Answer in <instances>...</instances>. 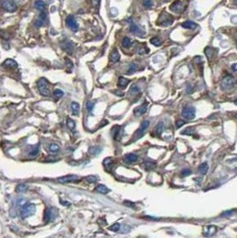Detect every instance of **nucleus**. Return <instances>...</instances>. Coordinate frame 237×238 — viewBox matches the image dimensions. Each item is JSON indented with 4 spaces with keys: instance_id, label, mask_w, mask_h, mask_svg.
<instances>
[{
    "instance_id": "obj_29",
    "label": "nucleus",
    "mask_w": 237,
    "mask_h": 238,
    "mask_svg": "<svg viewBox=\"0 0 237 238\" xmlns=\"http://www.w3.org/2000/svg\"><path fill=\"white\" fill-rule=\"evenodd\" d=\"M112 163H113V161H112V158H106L104 161V166L105 167V169H107V170L112 167Z\"/></svg>"
},
{
    "instance_id": "obj_13",
    "label": "nucleus",
    "mask_w": 237,
    "mask_h": 238,
    "mask_svg": "<svg viewBox=\"0 0 237 238\" xmlns=\"http://www.w3.org/2000/svg\"><path fill=\"white\" fill-rule=\"evenodd\" d=\"M129 30H130V31H131L132 33L135 34V35H137L139 37H143L144 34H145V32H144L143 30H141L137 26L136 24H134V23H131Z\"/></svg>"
},
{
    "instance_id": "obj_54",
    "label": "nucleus",
    "mask_w": 237,
    "mask_h": 238,
    "mask_svg": "<svg viewBox=\"0 0 237 238\" xmlns=\"http://www.w3.org/2000/svg\"><path fill=\"white\" fill-rule=\"evenodd\" d=\"M235 119H237V114H236V115H235Z\"/></svg>"
},
{
    "instance_id": "obj_5",
    "label": "nucleus",
    "mask_w": 237,
    "mask_h": 238,
    "mask_svg": "<svg viewBox=\"0 0 237 238\" xmlns=\"http://www.w3.org/2000/svg\"><path fill=\"white\" fill-rule=\"evenodd\" d=\"M183 117L187 119H193L195 117V110L192 106H185L182 111Z\"/></svg>"
},
{
    "instance_id": "obj_49",
    "label": "nucleus",
    "mask_w": 237,
    "mask_h": 238,
    "mask_svg": "<svg viewBox=\"0 0 237 238\" xmlns=\"http://www.w3.org/2000/svg\"><path fill=\"white\" fill-rule=\"evenodd\" d=\"M144 218H145V219H149V220H158L159 219V218H152L151 216H145Z\"/></svg>"
},
{
    "instance_id": "obj_48",
    "label": "nucleus",
    "mask_w": 237,
    "mask_h": 238,
    "mask_svg": "<svg viewBox=\"0 0 237 238\" xmlns=\"http://www.w3.org/2000/svg\"><path fill=\"white\" fill-rule=\"evenodd\" d=\"M92 6L94 7H98L99 4H100V0H91Z\"/></svg>"
},
{
    "instance_id": "obj_19",
    "label": "nucleus",
    "mask_w": 237,
    "mask_h": 238,
    "mask_svg": "<svg viewBox=\"0 0 237 238\" xmlns=\"http://www.w3.org/2000/svg\"><path fill=\"white\" fill-rule=\"evenodd\" d=\"M119 58H120V56H119V54H118V52L117 51V49H114L112 53H111L110 59H111V61H112V63H117V62H118Z\"/></svg>"
},
{
    "instance_id": "obj_40",
    "label": "nucleus",
    "mask_w": 237,
    "mask_h": 238,
    "mask_svg": "<svg viewBox=\"0 0 237 238\" xmlns=\"http://www.w3.org/2000/svg\"><path fill=\"white\" fill-rule=\"evenodd\" d=\"M49 150H50V152H57L59 150V146H57L56 144H52L51 146H49Z\"/></svg>"
},
{
    "instance_id": "obj_26",
    "label": "nucleus",
    "mask_w": 237,
    "mask_h": 238,
    "mask_svg": "<svg viewBox=\"0 0 237 238\" xmlns=\"http://www.w3.org/2000/svg\"><path fill=\"white\" fill-rule=\"evenodd\" d=\"M154 131L156 133V135H158V136H160L161 135V133L163 131V123L162 122H160L157 124V126L155 127V128H154Z\"/></svg>"
},
{
    "instance_id": "obj_9",
    "label": "nucleus",
    "mask_w": 237,
    "mask_h": 238,
    "mask_svg": "<svg viewBox=\"0 0 237 238\" xmlns=\"http://www.w3.org/2000/svg\"><path fill=\"white\" fill-rule=\"evenodd\" d=\"M235 84V79L231 76H227L223 79L222 82H221V86L224 89H229L232 86H234Z\"/></svg>"
},
{
    "instance_id": "obj_34",
    "label": "nucleus",
    "mask_w": 237,
    "mask_h": 238,
    "mask_svg": "<svg viewBox=\"0 0 237 238\" xmlns=\"http://www.w3.org/2000/svg\"><path fill=\"white\" fill-rule=\"evenodd\" d=\"M85 180H86L87 183L92 184V183H95L97 181V178L95 176H88V177H86V179H85Z\"/></svg>"
},
{
    "instance_id": "obj_28",
    "label": "nucleus",
    "mask_w": 237,
    "mask_h": 238,
    "mask_svg": "<svg viewBox=\"0 0 237 238\" xmlns=\"http://www.w3.org/2000/svg\"><path fill=\"white\" fill-rule=\"evenodd\" d=\"M27 189H28V186L25 184H20V185L16 186V192L18 193L25 192V191H27Z\"/></svg>"
},
{
    "instance_id": "obj_18",
    "label": "nucleus",
    "mask_w": 237,
    "mask_h": 238,
    "mask_svg": "<svg viewBox=\"0 0 237 238\" xmlns=\"http://www.w3.org/2000/svg\"><path fill=\"white\" fill-rule=\"evenodd\" d=\"M46 13H40V17H39V19L37 20V21H36V25L37 26H42V25H44L45 24V21H46Z\"/></svg>"
},
{
    "instance_id": "obj_12",
    "label": "nucleus",
    "mask_w": 237,
    "mask_h": 238,
    "mask_svg": "<svg viewBox=\"0 0 237 238\" xmlns=\"http://www.w3.org/2000/svg\"><path fill=\"white\" fill-rule=\"evenodd\" d=\"M137 161V156L135 153H128L124 156V161L126 163L131 164Z\"/></svg>"
},
{
    "instance_id": "obj_14",
    "label": "nucleus",
    "mask_w": 237,
    "mask_h": 238,
    "mask_svg": "<svg viewBox=\"0 0 237 238\" xmlns=\"http://www.w3.org/2000/svg\"><path fill=\"white\" fill-rule=\"evenodd\" d=\"M142 168L145 170H153L155 167H156V162L154 161H145L142 164Z\"/></svg>"
},
{
    "instance_id": "obj_33",
    "label": "nucleus",
    "mask_w": 237,
    "mask_h": 238,
    "mask_svg": "<svg viewBox=\"0 0 237 238\" xmlns=\"http://www.w3.org/2000/svg\"><path fill=\"white\" fill-rule=\"evenodd\" d=\"M131 40H129L128 38H124L123 39V40H122V46H124V47H126V48H128V47H129V46H131Z\"/></svg>"
},
{
    "instance_id": "obj_3",
    "label": "nucleus",
    "mask_w": 237,
    "mask_h": 238,
    "mask_svg": "<svg viewBox=\"0 0 237 238\" xmlns=\"http://www.w3.org/2000/svg\"><path fill=\"white\" fill-rule=\"evenodd\" d=\"M57 216V209L55 208H49L46 209L44 213V220L45 222H52Z\"/></svg>"
},
{
    "instance_id": "obj_16",
    "label": "nucleus",
    "mask_w": 237,
    "mask_h": 238,
    "mask_svg": "<svg viewBox=\"0 0 237 238\" xmlns=\"http://www.w3.org/2000/svg\"><path fill=\"white\" fill-rule=\"evenodd\" d=\"M112 135L115 140H118L121 135V128L119 126H115L112 128Z\"/></svg>"
},
{
    "instance_id": "obj_47",
    "label": "nucleus",
    "mask_w": 237,
    "mask_h": 238,
    "mask_svg": "<svg viewBox=\"0 0 237 238\" xmlns=\"http://www.w3.org/2000/svg\"><path fill=\"white\" fill-rule=\"evenodd\" d=\"M233 213H234V211H227V212H223V213H222V216H224V217H229Z\"/></svg>"
},
{
    "instance_id": "obj_15",
    "label": "nucleus",
    "mask_w": 237,
    "mask_h": 238,
    "mask_svg": "<svg viewBox=\"0 0 237 238\" xmlns=\"http://www.w3.org/2000/svg\"><path fill=\"white\" fill-rule=\"evenodd\" d=\"M63 50L66 51V52H68L69 54H72L73 51V45L72 42H70V41H68V40H66L63 42Z\"/></svg>"
},
{
    "instance_id": "obj_32",
    "label": "nucleus",
    "mask_w": 237,
    "mask_h": 238,
    "mask_svg": "<svg viewBox=\"0 0 237 238\" xmlns=\"http://www.w3.org/2000/svg\"><path fill=\"white\" fill-rule=\"evenodd\" d=\"M38 152H39V146L32 147V148H31V150H30V152H29V155H30V157H35V156H37Z\"/></svg>"
},
{
    "instance_id": "obj_1",
    "label": "nucleus",
    "mask_w": 237,
    "mask_h": 238,
    "mask_svg": "<svg viewBox=\"0 0 237 238\" xmlns=\"http://www.w3.org/2000/svg\"><path fill=\"white\" fill-rule=\"evenodd\" d=\"M38 88L40 93L44 96H48L50 91H49V86H48V82L46 79L42 78L38 81Z\"/></svg>"
},
{
    "instance_id": "obj_55",
    "label": "nucleus",
    "mask_w": 237,
    "mask_h": 238,
    "mask_svg": "<svg viewBox=\"0 0 237 238\" xmlns=\"http://www.w3.org/2000/svg\"><path fill=\"white\" fill-rule=\"evenodd\" d=\"M236 46H237V44H236Z\"/></svg>"
},
{
    "instance_id": "obj_7",
    "label": "nucleus",
    "mask_w": 237,
    "mask_h": 238,
    "mask_svg": "<svg viewBox=\"0 0 237 238\" xmlns=\"http://www.w3.org/2000/svg\"><path fill=\"white\" fill-rule=\"evenodd\" d=\"M66 25L67 27L70 29V30H72V31H77L78 30V29H79V26H78V23H77V21L75 20V18L73 17L72 15H69L67 18H66Z\"/></svg>"
},
{
    "instance_id": "obj_35",
    "label": "nucleus",
    "mask_w": 237,
    "mask_h": 238,
    "mask_svg": "<svg viewBox=\"0 0 237 238\" xmlns=\"http://www.w3.org/2000/svg\"><path fill=\"white\" fill-rule=\"evenodd\" d=\"M172 22H173V19L170 18V19H166V20H163L160 24L162 25V26H170L171 25Z\"/></svg>"
},
{
    "instance_id": "obj_50",
    "label": "nucleus",
    "mask_w": 237,
    "mask_h": 238,
    "mask_svg": "<svg viewBox=\"0 0 237 238\" xmlns=\"http://www.w3.org/2000/svg\"><path fill=\"white\" fill-rule=\"evenodd\" d=\"M124 204L127 205V206H129V207H134L135 206V204L132 202H128V201H126L125 203H124Z\"/></svg>"
},
{
    "instance_id": "obj_31",
    "label": "nucleus",
    "mask_w": 237,
    "mask_h": 238,
    "mask_svg": "<svg viewBox=\"0 0 237 238\" xmlns=\"http://www.w3.org/2000/svg\"><path fill=\"white\" fill-rule=\"evenodd\" d=\"M205 54H206V56H207L208 58H211L212 55L214 54V50H213V48H211V47H206V48H205Z\"/></svg>"
},
{
    "instance_id": "obj_11",
    "label": "nucleus",
    "mask_w": 237,
    "mask_h": 238,
    "mask_svg": "<svg viewBox=\"0 0 237 238\" xmlns=\"http://www.w3.org/2000/svg\"><path fill=\"white\" fill-rule=\"evenodd\" d=\"M146 111H147V104L142 105L137 107V108L134 110V114H135L136 116L138 117V116H141V115L145 114V113H146Z\"/></svg>"
},
{
    "instance_id": "obj_43",
    "label": "nucleus",
    "mask_w": 237,
    "mask_h": 238,
    "mask_svg": "<svg viewBox=\"0 0 237 238\" xmlns=\"http://www.w3.org/2000/svg\"><path fill=\"white\" fill-rule=\"evenodd\" d=\"M144 7H146V8H151L152 7V2L151 0H145L144 3H143Z\"/></svg>"
},
{
    "instance_id": "obj_42",
    "label": "nucleus",
    "mask_w": 237,
    "mask_h": 238,
    "mask_svg": "<svg viewBox=\"0 0 237 238\" xmlns=\"http://www.w3.org/2000/svg\"><path fill=\"white\" fill-rule=\"evenodd\" d=\"M139 92V87L137 85H133L130 88V93L131 94H137Z\"/></svg>"
},
{
    "instance_id": "obj_38",
    "label": "nucleus",
    "mask_w": 237,
    "mask_h": 238,
    "mask_svg": "<svg viewBox=\"0 0 237 238\" xmlns=\"http://www.w3.org/2000/svg\"><path fill=\"white\" fill-rule=\"evenodd\" d=\"M119 227H120V225H119L118 223H115V224H113V225L109 227V229H110L111 231L117 232L119 230Z\"/></svg>"
},
{
    "instance_id": "obj_21",
    "label": "nucleus",
    "mask_w": 237,
    "mask_h": 238,
    "mask_svg": "<svg viewBox=\"0 0 237 238\" xmlns=\"http://www.w3.org/2000/svg\"><path fill=\"white\" fill-rule=\"evenodd\" d=\"M101 151H102V148L98 146H92V147L89 148V153H90L91 155H97V154L100 153Z\"/></svg>"
},
{
    "instance_id": "obj_25",
    "label": "nucleus",
    "mask_w": 237,
    "mask_h": 238,
    "mask_svg": "<svg viewBox=\"0 0 237 238\" xmlns=\"http://www.w3.org/2000/svg\"><path fill=\"white\" fill-rule=\"evenodd\" d=\"M45 7H46V3H45L44 1H42V0H38V1L35 2V7H36L38 10L42 11V10L45 8Z\"/></svg>"
},
{
    "instance_id": "obj_10",
    "label": "nucleus",
    "mask_w": 237,
    "mask_h": 238,
    "mask_svg": "<svg viewBox=\"0 0 237 238\" xmlns=\"http://www.w3.org/2000/svg\"><path fill=\"white\" fill-rule=\"evenodd\" d=\"M217 232V226L213 225H210L205 226L203 229V236H211Z\"/></svg>"
},
{
    "instance_id": "obj_2",
    "label": "nucleus",
    "mask_w": 237,
    "mask_h": 238,
    "mask_svg": "<svg viewBox=\"0 0 237 238\" xmlns=\"http://www.w3.org/2000/svg\"><path fill=\"white\" fill-rule=\"evenodd\" d=\"M36 212V206L34 204H27L21 210V218H25L33 215Z\"/></svg>"
},
{
    "instance_id": "obj_4",
    "label": "nucleus",
    "mask_w": 237,
    "mask_h": 238,
    "mask_svg": "<svg viewBox=\"0 0 237 238\" xmlns=\"http://www.w3.org/2000/svg\"><path fill=\"white\" fill-rule=\"evenodd\" d=\"M149 124H150L149 120H144L141 123L138 129H137V131L134 134V139L137 140V139H139L140 138H142L144 136V134H145V130L149 127Z\"/></svg>"
},
{
    "instance_id": "obj_24",
    "label": "nucleus",
    "mask_w": 237,
    "mask_h": 238,
    "mask_svg": "<svg viewBox=\"0 0 237 238\" xmlns=\"http://www.w3.org/2000/svg\"><path fill=\"white\" fill-rule=\"evenodd\" d=\"M79 109H80V107H79V104L73 102L72 104V110L73 115H79Z\"/></svg>"
},
{
    "instance_id": "obj_51",
    "label": "nucleus",
    "mask_w": 237,
    "mask_h": 238,
    "mask_svg": "<svg viewBox=\"0 0 237 238\" xmlns=\"http://www.w3.org/2000/svg\"><path fill=\"white\" fill-rule=\"evenodd\" d=\"M232 70H233L234 72H237V63H234V64L232 65Z\"/></svg>"
},
{
    "instance_id": "obj_30",
    "label": "nucleus",
    "mask_w": 237,
    "mask_h": 238,
    "mask_svg": "<svg viewBox=\"0 0 237 238\" xmlns=\"http://www.w3.org/2000/svg\"><path fill=\"white\" fill-rule=\"evenodd\" d=\"M193 133H194V128H193V127H188V128H186L185 129H184V130L182 131V134H183V135H188V136L193 135Z\"/></svg>"
},
{
    "instance_id": "obj_44",
    "label": "nucleus",
    "mask_w": 237,
    "mask_h": 238,
    "mask_svg": "<svg viewBox=\"0 0 237 238\" xmlns=\"http://www.w3.org/2000/svg\"><path fill=\"white\" fill-rule=\"evenodd\" d=\"M93 108H94V103L88 101V102L86 103V109H87V111H88L89 113H91V112H92Z\"/></svg>"
},
{
    "instance_id": "obj_20",
    "label": "nucleus",
    "mask_w": 237,
    "mask_h": 238,
    "mask_svg": "<svg viewBox=\"0 0 237 238\" xmlns=\"http://www.w3.org/2000/svg\"><path fill=\"white\" fill-rule=\"evenodd\" d=\"M3 66L7 67V68H15L17 67V63L12 59H7V61L4 62Z\"/></svg>"
},
{
    "instance_id": "obj_45",
    "label": "nucleus",
    "mask_w": 237,
    "mask_h": 238,
    "mask_svg": "<svg viewBox=\"0 0 237 238\" xmlns=\"http://www.w3.org/2000/svg\"><path fill=\"white\" fill-rule=\"evenodd\" d=\"M191 174V170L188 169H184V170H183L182 171H181V175H182V177H186V176H189Z\"/></svg>"
},
{
    "instance_id": "obj_27",
    "label": "nucleus",
    "mask_w": 237,
    "mask_h": 238,
    "mask_svg": "<svg viewBox=\"0 0 237 238\" xmlns=\"http://www.w3.org/2000/svg\"><path fill=\"white\" fill-rule=\"evenodd\" d=\"M208 169H209V167H208L207 162H203L199 166V171L201 172L202 174H206L208 171Z\"/></svg>"
},
{
    "instance_id": "obj_52",
    "label": "nucleus",
    "mask_w": 237,
    "mask_h": 238,
    "mask_svg": "<svg viewBox=\"0 0 237 238\" xmlns=\"http://www.w3.org/2000/svg\"><path fill=\"white\" fill-rule=\"evenodd\" d=\"M68 203V202H63V203H62V204L67 205V206H68V205H70V203Z\"/></svg>"
},
{
    "instance_id": "obj_8",
    "label": "nucleus",
    "mask_w": 237,
    "mask_h": 238,
    "mask_svg": "<svg viewBox=\"0 0 237 238\" xmlns=\"http://www.w3.org/2000/svg\"><path fill=\"white\" fill-rule=\"evenodd\" d=\"M79 180V177L76 175H67L64 177H61L57 179V181L61 184H67V183H71V182H75Z\"/></svg>"
},
{
    "instance_id": "obj_53",
    "label": "nucleus",
    "mask_w": 237,
    "mask_h": 238,
    "mask_svg": "<svg viewBox=\"0 0 237 238\" xmlns=\"http://www.w3.org/2000/svg\"><path fill=\"white\" fill-rule=\"evenodd\" d=\"M235 105H237V99L235 100Z\"/></svg>"
},
{
    "instance_id": "obj_22",
    "label": "nucleus",
    "mask_w": 237,
    "mask_h": 238,
    "mask_svg": "<svg viewBox=\"0 0 237 238\" xmlns=\"http://www.w3.org/2000/svg\"><path fill=\"white\" fill-rule=\"evenodd\" d=\"M128 83H129V80H128V79H126L124 77H120V78L118 79V86H120V87H126V86L128 85Z\"/></svg>"
},
{
    "instance_id": "obj_41",
    "label": "nucleus",
    "mask_w": 237,
    "mask_h": 238,
    "mask_svg": "<svg viewBox=\"0 0 237 238\" xmlns=\"http://www.w3.org/2000/svg\"><path fill=\"white\" fill-rule=\"evenodd\" d=\"M53 96H54L55 97H57V98H60L61 96H63V92L62 90H60V89H56V90H54V92H53Z\"/></svg>"
},
{
    "instance_id": "obj_36",
    "label": "nucleus",
    "mask_w": 237,
    "mask_h": 238,
    "mask_svg": "<svg viewBox=\"0 0 237 238\" xmlns=\"http://www.w3.org/2000/svg\"><path fill=\"white\" fill-rule=\"evenodd\" d=\"M150 41H151V43L152 45H154V46H159L161 45V41L159 40L158 38H152V39H151Z\"/></svg>"
},
{
    "instance_id": "obj_37",
    "label": "nucleus",
    "mask_w": 237,
    "mask_h": 238,
    "mask_svg": "<svg viewBox=\"0 0 237 238\" xmlns=\"http://www.w3.org/2000/svg\"><path fill=\"white\" fill-rule=\"evenodd\" d=\"M137 70V66L135 63H130L129 66H128V74H132L133 72H135Z\"/></svg>"
},
{
    "instance_id": "obj_17",
    "label": "nucleus",
    "mask_w": 237,
    "mask_h": 238,
    "mask_svg": "<svg viewBox=\"0 0 237 238\" xmlns=\"http://www.w3.org/2000/svg\"><path fill=\"white\" fill-rule=\"evenodd\" d=\"M182 27L184 29H189V30H194L195 28H197V24L194 23L192 21H186L184 23H182Z\"/></svg>"
},
{
    "instance_id": "obj_6",
    "label": "nucleus",
    "mask_w": 237,
    "mask_h": 238,
    "mask_svg": "<svg viewBox=\"0 0 237 238\" xmlns=\"http://www.w3.org/2000/svg\"><path fill=\"white\" fill-rule=\"evenodd\" d=\"M1 7H3L6 11L7 12H10V13H13L16 11L17 7H16V5L13 3L12 1L10 0H2L1 2Z\"/></svg>"
},
{
    "instance_id": "obj_39",
    "label": "nucleus",
    "mask_w": 237,
    "mask_h": 238,
    "mask_svg": "<svg viewBox=\"0 0 237 238\" xmlns=\"http://www.w3.org/2000/svg\"><path fill=\"white\" fill-rule=\"evenodd\" d=\"M67 126L70 129H73L75 128V122L73 121L72 119H67Z\"/></svg>"
},
{
    "instance_id": "obj_46",
    "label": "nucleus",
    "mask_w": 237,
    "mask_h": 238,
    "mask_svg": "<svg viewBox=\"0 0 237 238\" xmlns=\"http://www.w3.org/2000/svg\"><path fill=\"white\" fill-rule=\"evenodd\" d=\"M184 123H185V122H184V120H182V119H178V120L176 121V127H177V128H180V127H182V126L184 125Z\"/></svg>"
},
{
    "instance_id": "obj_23",
    "label": "nucleus",
    "mask_w": 237,
    "mask_h": 238,
    "mask_svg": "<svg viewBox=\"0 0 237 238\" xmlns=\"http://www.w3.org/2000/svg\"><path fill=\"white\" fill-rule=\"evenodd\" d=\"M95 190H96V192L100 193V194H104L109 193V191H110V190L106 187L105 185H98L95 187Z\"/></svg>"
}]
</instances>
